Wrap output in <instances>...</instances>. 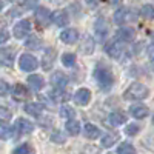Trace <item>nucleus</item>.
Listing matches in <instances>:
<instances>
[{
    "label": "nucleus",
    "mask_w": 154,
    "mask_h": 154,
    "mask_svg": "<svg viewBox=\"0 0 154 154\" xmlns=\"http://www.w3.org/2000/svg\"><path fill=\"white\" fill-rule=\"evenodd\" d=\"M89 99H91V93H89V89H86V88H80V89H77L75 94H74V100H75V103H77V105H82V106L88 105Z\"/></svg>",
    "instance_id": "ddd939ff"
},
{
    "label": "nucleus",
    "mask_w": 154,
    "mask_h": 154,
    "mask_svg": "<svg viewBox=\"0 0 154 154\" xmlns=\"http://www.w3.org/2000/svg\"><path fill=\"white\" fill-rule=\"evenodd\" d=\"M152 123H154V117H152Z\"/></svg>",
    "instance_id": "a19ab883"
},
{
    "label": "nucleus",
    "mask_w": 154,
    "mask_h": 154,
    "mask_svg": "<svg viewBox=\"0 0 154 154\" xmlns=\"http://www.w3.org/2000/svg\"><path fill=\"white\" fill-rule=\"evenodd\" d=\"M60 38H62V42L72 45V43H75L77 40H79V32H77V29H74V28H68L65 31H62Z\"/></svg>",
    "instance_id": "4468645a"
},
{
    "label": "nucleus",
    "mask_w": 154,
    "mask_h": 154,
    "mask_svg": "<svg viewBox=\"0 0 154 154\" xmlns=\"http://www.w3.org/2000/svg\"><path fill=\"white\" fill-rule=\"evenodd\" d=\"M14 62V53L11 49H0V63L11 66Z\"/></svg>",
    "instance_id": "aec40b11"
},
{
    "label": "nucleus",
    "mask_w": 154,
    "mask_h": 154,
    "mask_svg": "<svg viewBox=\"0 0 154 154\" xmlns=\"http://www.w3.org/2000/svg\"><path fill=\"white\" fill-rule=\"evenodd\" d=\"M94 79L99 83L100 89H105V91L111 89V86L114 83V77H112L111 71H108L106 68H100V66H97L94 69Z\"/></svg>",
    "instance_id": "f03ea898"
},
{
    "label": "nucleus",
    "mask_w": 154,
    "mask_h": 154,
    "mask_svg": "<svg viewBox=\"0 0 154 154\" xmlns=\"http://www.w3.org/2000/svg\"><path fill=\"white\" fill-rule=\"evenodd\" d=\"M9 117H11V112H9L6 108L0 106V119H2V120H8Z\"/></svg>",
    "instance_id": "c9c22d12"
},
{
    "label": "nucleus",
    "mask_w": 154,
    "mask_h": 154,
    "mask_svg": "<svg viewBox=\"0 0 154 154\" xmlns=\"http://www.w3.org/2000/svg\"><path fill=\"white\" fill-rule=\"evenodd\" d=\"M74 114H75V111H74V108H71L69 105H63L62 108H60V116L63 119H66V120H71L72 117H74Z\"/></svg>",
    "instance_id": "bb28decb"
},
{
    "label": "nucleus",
    "mask_w": 154,
    "mask_h": 154,
    "mask_svg": "<svg viewBox=\"0 0 154 154\" xmlns=\"http://www.w3.org/2000/svg\"><path fill=\"white\" fill-rule=\"evenodd\" d=\"M140 14L145 19H154V6L152 5H143L140 9Z\"/></svg>",
    "instance_id": "c756f323"
},
{
    "label": "nucleus",
    "mask_w": 154,
    "mask_h": 154,
    "mask_svg": "<svg viewBox=\"0 0 154 154\" xmlns=\"http://www.w3.org/2000/svg\"><path fill=\"white\" fill-rule=\"evenodd\" d=\"M117 154H136V149L131 143H128V142H123L119 145L117 148Z\"/></svg>",
    "instance_id": "cd10ccee"
},
{
    "label": "nucleus",
    "mask_w": 154,
    "mask_h": 154,
    "mask_svg": "<svg viewBox=\"0 0 154 154\" xmlns=\"http://www.w3.org/2000/svg\"><path fill=\"white\" fill-rule=\"evenodd\" d=\"M148 54H149V59L154 62V43H152V45L148 48Z\"/></svg>",
    "instance_id": "4c0bfd02"
},
{
    "label": "nucleus",
    "mask_w": 154,
    "mask_h": 154,
    "mask_svg": "<svg viewBox=\"0 0 154 154\" xmlns=\"http://www.w3.org/2000/svg\"><path fill=\"white\" fill-rule=\"evenodd\" d=\"M85 136L88 137V139H97V137H100V130L96 126V125H93V123H86L85 125Z\"/></svg>",
    "instance_id": "412c9836"
},
{
    "label": "nucleus",
    "mask_w": 154,
    "mask_h": 154,
    "mask_svg": "<svg viewBox=\"0 0 154 154\" xmlns=\"http://www.w3.org/2000/svg\"><path fill=\"white\" fill-rule=\"evenodd\" d=\"M54 60H56V49L54 48H46L45 54H43V60H42V68L45 71H49L54 65Z\"/></svg>",
    "instance_id": "f8f14e48"
},
{
    "label": "nucleus",
    "mask_w": 154,
    "mask_h": 154,
    "mask_svg": "<svg viewBox=\"0 0 154 154\" xmlns=\"http://www.w3.org/2000/svg\"><path fill=\"white\" fill-rule=\"evenodd\" d=\"M105 51L111 59H120L122 54H123V42H120L119 38L116 37L105 45Z\"/></svg>",
    "instance_id": "20e7f679"
},
{
    "label": "nucleus",
    "mask_w": 154,
    "mask_h": 154,
    "mask_svg": "<svg viewBox=\"0 0 154 154\" xmlns=\"http://www.w3.org/2000/svg\"><path fill=\"white\" fill-rule=\"evenodd\" d=\"M49 96L54 99V102H66L69 99V96L63 91V89H54V91H51Z\"/></svg>",
    "instance_id": "393cba45"
},
{
    "label": "nucleus",
    "mask_w": 154,
    "mask_h": 154,
    "mask_svg": "<svg viewBox=\"0 0 154 154\" xmlns=\"http://www.w3.org/2000/svg\"><path fill=\"white\" fill-rule=\"evenodd\" d=\"M40 45H42L40 38H37L34 35H31L28 40H26V43H25V46H26V48H32V49H38V48H40Z\"/></svg>",
    "instance_id": "7c9ffc66"
},
{
    "label": "nucleus",
    "mask_w": 154,
    "mask_h": 154,
    "mask_svg": "<svg viewBox=\"0 0 154 154\" xmlns=\"http://www.w3.org/2000/svg\"><path fill=\"white\" fill-rule=\"evenodd\" d=\"M29 152H31V148H29L28 143H23V145L17 146L14 151H12V154H29Z\"/></svg>",
    "instance_id": "2f4dec72"
},
{
    "label": "nucleus",
    "mask_w": 154,
    "mask_h": 154,
    "mask_svg": "<svg viewBox=\"0 0 154 154\" xmlns=\"http://www.w3.org/2000/svg\"><path fill=\"white\" fill-rule=\"evenodd\" d=\"M51 85H53L56 89H65V86L68 85V79L66 75L62 71H56L51 74Z\"/></svg>",
    "instance_id": "9d476101"
},
{
    "label": "nucleus",
    "mask_w": 154,
    "mask_h": 154,
    "mask_svg": "<svg viewBox=\"0 0 154 154\" xmlns=\"http://www.w3.org/2000/svg\"><path fill=\"white\" fill-rule=\"evenodd\" d=\"M2 9H3V2L0 0V11H2Z\"/></svg>",
    "instance_id": "ea45409f"
},
{
    "label": "nucleus",
    "mask_w": 154,
    "mask_h": 154,
    "mask_svg": "<svg viewBox=\"0 0 154 154\" xmlns=\"http://www.w3.org/2000/svg\"><path fill=\"white\" fill-rule=\"evenodd\" d=\"M37 59L31 54H22L19 57V66L23 69V71H34L37 68Z\"/></svg>",
    "instance_id": "0eeeda50"
},
{
    "label": "nucleus",
    "mask_w": 154,
    "mask_h": 154,
    "mask_svg": "<svg viewBox=\"0 0 154 154\" xmlns=\"http://www.w3.org/2000/svg\"><path fill=\"white\" fill-rule=\"evenodd\" d=\"M68 12L63 11V9H57L53 12V16H51V22H53L56 26H65V25H68Z\"/></svg>",
    "instance_id": "9b49d317"
},
{
    "label": "nucleus",
    "mask_w": 154,
    "mask_h": 154,
    "mask_svg": "<svg viewBox=\"0 0 154 154\" xmlns=\"http://www.w3.org/2000/svg\"><path fill=\"white\" fill-rule=\"evenodd\" d=\"M62 63H63L65 66H68V68L74 66V63H75V56L71 54V53H65V54L62 56Z\"/></svg>",
    "instance_id": "c85d7f7f"
},
{
    "label": "nucleus",
    "mask_w": 154,
    "mask_h": 154,
    "mask_svg": "<svg viewBox=\"0 0 154 154\" xmlns=\"http://www.w3.org/2000/svg\"><path fill=\"white\" fill-rule=\"evenodd\" d=\"M86 3H88V5H96L97 0H86Z\"/></svg>",
    "instance_id": "58836bf2"
},
{
    "label": "nucleus",
    "mask_w": 154,
    "mask_h": 154,
    "mask_svg": "<svg viewBox=\"0 0 154 154\" xmlns=\"http://www.w3.org/2000/svg\"><path fill=\"white\" fill-rule=\"evenodd\" d=\"M8 91H9V85H8L5 80L0 79V97L6 96V94H8Z\"/></svg>",
    "instance_id": "f704fd0d"
},
{
    "label": "nucleus",
    "mask_w": 154,
    "mask_h": 154,
    "mask_svg": "<svg viewBox=\"0 0 154 154\" xmlns=\"http://www.w3.org/2000/svg\"><path fill=\"white\" fill-rule=\"evenodd\" d=\"M119 139L117 134H105L103 137H102V146L103 148H109L116 143V140Z\"/></svg>",
    "instance_id": "a878e982"
},
{
    "label": "nucleus",
    "mask_w": 154,
    "mask_h": 154,
    "mask_svg": "<svg viewBox=\"0 0 154 154\" xmlns=\"http://www.w3.org/2000/svg\"><path fill=\"white\" fill-rule=\"evenodd\" d=\"M12 96H14L16 100H26V99H29V91L25 85L16 83V86L12 88Z\"/></svg>",
    "instance_id": "dca6fc26"
},
{
    "label": "nucleus",
    "mask_w": 154,
    "mask_h": 154,
    "mask_svg": "<svg viewBox=\"0 0 154 154\" xmlns=\"http://www.w3.org/2000/svg\"><path fill=\"white\" fill-rule=\"evenodd\" d=\"M25 111H26L28 114H31V116H34V117H38V116L42 114L43 108H42L40 103H28L26 106H25Z\"/></svg>",
    "instance_id": "5701e85b"
},
{
    "label": "nucleus",
    "mask_w": 154,
    "mask_h": 154,
    "mask_svg": "<svg viewBox=\"0 0 154 154\" xmlns=\"http://www.w3.org/2000/svg\"><path fill=\"white\" fill-rule=\"evenodd\" d=\"M149 94V89L143 85V83H133L130 85V88L123 93V97L126 100H143L146 99Z\"/></svg>",
    "instance_id": "f257e3e1"
},
{
    "label": "nucleus",
    "mask_w": 154,
    "mask_h": 154,
    "mask_svg": "<svg viewBox=\"0 0 154 154\" xmlns=\"http://www.w3.org/2000/svg\"><path fill=\"white\" fill-rule=\"evenodd\" d=\"M136 19H137V14L130 8H119L114 12V23L116 25H125L130 22H136Z\"/></svg>",
    "instance_id": "7ed1b4c3"
},
{
    "label": "nucleus",
    "mask_w": 154,
    "mask_h": 154,
    "mask_svg": "<svg viewBox=\"0 0 154 154\" xmlns=\"http://www.w3.org/2000/svg\"><path fill=\"white\" fill-rule=\"evenodd\" d=\"M125 133H126L128 136H136V134L139 133V126H137L136 123H130V125L125 128Z\"/></svg>",
    "instance_id": "72a5a7b5"
},
{
    "label": "nucleus",
    "mask_w": 154,
    "mask_h": 154,
    "mask_svg": "<svg viewBox=\"0 0 154 154\" xmlns=\"http://www.w3.org/2000/svg\"><path fill=\"white\" fill-rule=\"evenodd\" d=\"M65 130H66V133L68 134H71V136H77L80 133V123L77 122V120H68L66 122V125H65Z\"/></svg>",
    "instance_id": "4be33fe9"
},
{
    "label": "nucleus",
    "mask_w": 154,
    "mask_h": 154,
    "mask_svg": "<svg viewBox=\"0 0 154 154\" xmlns=\"http://www.w3.org/2000/svg\"><path fill=\"white\" fill-rule=\"evenodd\" d=\"M14 130H16V133H19V134H28V133H32L34 125H32L31 120H26V119L20 117V119H17L16 123H14Z\"/></svg>",
    "instance_id": "1a4fd4ad"
},
{
    "label": "nucleus",
    "mask_w": 154,
    "mask_h": 154,
    "mask_svg": "<svg viewBox=\"0 0 154 154\" xmlns=\"http://www.w3.org/2000/svg\"><path fill=\"white\" fill-rule=\"evenodd\" d=\"M134 37H136V31L133 28H120L117 31V38H119L120 42H123V43L133 42Z\"/></svg>",
    "instance_id": "2eb2a0df"
},
{
    "label": "nucleus",
    "mask_w": 154,
    "mask_h": 154,
    "mask_svg": "<svg viewBox=\"0 0 154 154\" xmlns=\"http://www.w3.org/2000/svg\"><path fill=\"white\" fill-rule=\"evenodd\" d=\"M28 85L31 86V89H34V91H40L43 88V77L38 75V74H31L28 77Z\"/></svg>",
    "instance_id": "6ab92c4d"
},
{
    "label": "nucleus",
    "mask_w": 154,
    "mask_h": 154,
    "mask_svg": "<svg viewBox=\"0 0 154 154\" xmlns=\"http://www.w3.org/2000/svg\"><path fill=\"white\" fill-rule=\"evenodd\" d=\"M29 31H31V22L26 20V19L17 22L14 25V28H12V34H14V37H17V38L26 37L29 34Z\"/></svg>",
    "instance_id": "39448f33"
},
{
    "label": "nucleus",
    "mask_w": 154,
    "mask_h": 154,
    "mask_svg": "<svg viewBox=\"0 0 154 154\" xmlns=\"http://www.w3.org/2000/svg\"><path fill=\"white\" fill-rule=\"evenodd\" d=\"M148 106L142 105V103H137V105H133L130 106V114L133 116L134 119H145L148 116Z\"/></svg>",
    "instance_id": "f3484780"
},
{
    "label": "nucleus",
    "mask_w": 154,
    "mask_h": 154,
    "mask_svg": "<svg viewBox=\"0 0 154 154\" xmlns=\"http://www.w3.org/2000/svg\"><path fill=\"white\" fill-rule=\"evenodd\" d=\"M125 120H126L125 114L120 112V111H114L108 116V122H109L111 126H120V125L125 123Z\"/></svg>",
    "instance_id": "a211bd4d"
},
{
    "label": "nucleus",
    "mask_w": 154,
    "mask_h": 154,
    "mask_svg": "<svg viewBox=\"0 0 154 154\" xmlns=\"http://www.w3.org/2000/svg\"><path fill=\"white\" fill-rule=\"evenodd\" d=\"M94 35L96 40L99 42H105V38L108 35V25L105 22V19H97L94 23Z\"/></svg>",
    "instance_id": "423d86ee"
},
{
    "label": "nucleus",
    "mask_w": 154,
    "mask_h": 154,
    "mask_svg": "<svg viewBox=\"0 0 154 154\" xmlns=\"http://www.w3.org/2000/svg\"><path fill=\"white\" fill-rule=\"evenodd\" d=\"M51 140L56 142V143H63L65 142V136H63L60 131H54L53 134H51Z\"/></svg>",
    "instance_id": "473e14b6"
},
{
    "label": "nucleus",
    "mask_w": 154,
    "mask_h": 154,
    "mask_svg": "<svg viewBox=\"0 0 154 154\" xmlns=\"http://www.w3.org/2000/svg\"><path fill=\"white\" fill-rule=\"evenodd\" d=\"M51 16L53 14H49V11L46 8H37L35 11V23H37V26L38 28H46L49 22H51Z\"/></svg>",
    "instance_id": "6e6552de"
},
{
    "label": "nucleus",
    "mask_w": 154,
    "mask_h": 154,
    "mask_svg": "<svg viewBox=\"0 0 154 154\" xmlns=\"http://www.w3.org/2000/svg\"><path fill=\"white\" fill-rule=\"evenodd\" d=\"M8 38H9V32L8 31H0V43H6L8 42Z\"/></svg>",
    "instance_id": "e433bc0d"
},
{
    "label": "nucleus",
    "mask_w": 154,
    "mask_h": 154,
    "mask_svg": "<svg viewBox=\"0 0 154 154\" xmlns=\"http://www.w3.org/2000/svg\"><path fill=\"white\" fill-rule=\"evenodd\" d=\"M12 136V130L9 128V125H8V122H5V120H2L0 119V139H9Z\"/></svg>",
    "instance_id": "b1692460"
}]
</instances>
